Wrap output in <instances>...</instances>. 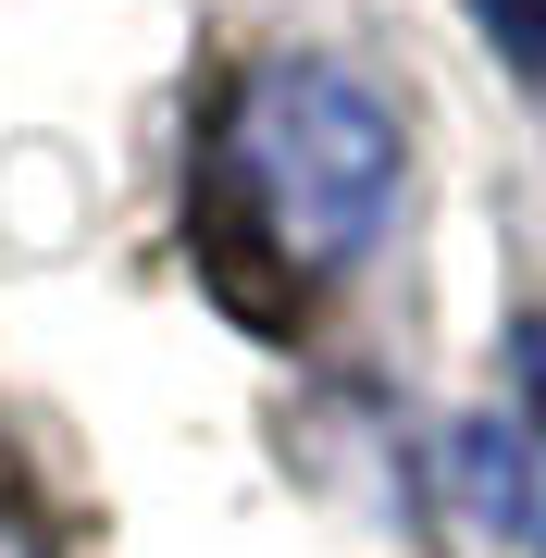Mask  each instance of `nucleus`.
Segmentation results:
<instances>
[{"label":"nucleus","mask_w":546,"mask_h":558,"mask_svg":"<svg viewBox=\"0 0 546 558\" xmlns=\"http://www.w3.org/2000/svg\"><path fill=\"white\" fill-rule=\"evenodd\" d=\"M385 199H398V112L348 62H262L199 161V274L248 323H299L385 236Z\"/></svg>","instance_id":"f257e3e1"},{"label":"nucleus","mask_w":546,"mask_h":558,"mask_svg":"<svg viewBox=\"0 0 546 558\" xmlns=\"http://www.w3.org/2000/svg\"><path fill=\"white\" fill-rule=\"evenodd\" d=\"M472 13H485V38L522 62V75H546V0H472Z\"/></svg>","instance_id":"7ed1b4c3"},{"label":"nucleus","mask_w":546,"mask_h":558,"mask_svg":"<svg viewBox=\"0 0 546 558\" xmlns=\"http://www.w3.org/2000/svg\"><path fill=\"white\" fill-rule=\"evenodd\" d=\"M0 558H100V497L50 410L0 398Z\"/></svg>","instance_id":"f03ea898"}]
</instances>
